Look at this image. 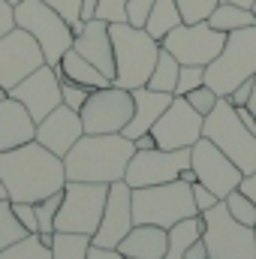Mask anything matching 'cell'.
Wrapping results in <instances>:
<instances>
[{
	"label": "cell",
	"mask_w": 256,
	"mask_h": 259,
	"mask_svg": "<svg viewBox=\"0 0 256 259\" xmlns=\"http://www.w3.org/2000/svg\"><path fill=\"white\" fill-rule=\"evenodd\" d=\"M84 136V127H81V115L69 106H58L55 112H49L39 124H36V142L46 145L52 154L58 157H66L69 148Z\"/></svg>",
	"instance_id": "ac0fdd59"
},
{
	"label": "cell",
	"mask_w": 256,
	"mask_h": 259,
	"mask_svg": "<svg viewBox=\"0 0 256 259\" xmlns=\"http://www.w3.org/2000/svg\"><path fill=\"white\" fill-rule=\"evenodd\" d=\"M178 72H181V64L175 61V55H169V52L160 46V58H157L154 72H151V78H148V88H151V91H166V94H175Z\"/></svg>",
	"instance_id": "4316f807"
},
{
	"label": "cell",
	"mask_w": 256,
	"mask_h": 259,
	"mask_svg": "<svg viewBox=\"0 0 256 259\" xmlns=\"http://www.w3.org/2000/svg\"><path fill=\"white\" fill-rule=\"evenodd\" d=\"M193 214H199L196 199H193V184L181 178L154 184V187H133V220L136 223L172 229L178 220H187Z\"/></svg>",
	"instance_id": "277c9868"
},
{
	"label": "cell",
	"mask_w": 256,
	"mask_h": 259,
	"mask_svg": "<svg viewBox=\"0 0 256 259\" xmlns=\"http://www.w3.org/2000/svg\"><path fill=\"white\" fill-rule=\"evenodd\" d=\"M235 112H238V118H241V124H244V127H247V130H250V133L256 136V115H253V112H250L247 106H238Z\"/></svg>",
	"instance_id": "bcb514c9"
},
{
	"label": "cell",
	"mask_w": 256,
	"mask_h": 259,
	"mask_svg": "<svg viewBox=\"0 0 256 259\" xmlns=\"http://www.w3.org/2000/svg\"><path fill=\"white\" fill-rule=\"evenodd\" d=\"M226 3H238V6H247V9H253L256 0H226Z\"/></svg>",
	"instance_id": "f5cc1de1"
},
{
	"label": "cell",
	"mask_w": 256,
	"mask_h": 259,
	"mask_svg": "<svg viewBox=\"0 0 256 259\" xmlns=\"http://www.w3.org/2000/svg\"><path fill=\"white\" fill-rule=\"evenodd\" d=\"M151 6L154 0H127V21L136 27H145L148 15H151Z\"/></svg>",
	"instance_id": "ab89813d"
},
{
	"label": "cell",
	"mask_w": 256,
	"mask_h": 259,
	"mask_svg": "<svg viewBox=\"0 0 256 259\" xmlns=\"http://www.w3.org/2000/svg\"><path fill=\"white\" fill-rule=\"evenodd\" d=\"M190 169L196 172L199 184H205L211 193L220 196V199L226 193H232L241 184V178H244V172L205 136L190 148Z\"/></svg>",
	"instance_id": "5bb4252c"
},
{
	"label": "cell",
	"mask_w": 256,
	"mask_h": 259,
	"mask_svg": "<svg viewBox=\"0 0 256 259\" xmlns=\"http://www.w3.org/2000/svg\"><path fill=\"white\" fill-rule=\"evenodd\" d=\"M42 64H46V55L24 27L15 24L9 33L0 36V88L6 94Z\"/></svg>",
	"instance_id": "4fadbf2b"
},
{
	"label": "cell",
	"mask_w": 256,
	"mask_h": 259,
	"mask_svg": "<svg viewBox=\"0 0 256 259\" xmlns=\"http://www.w3.org/2000/svg\"><path fill=\"white\" fill-rule=\"evenodd\" d=\"M55 69H58L64 78H72V81H78V84H84V88H91V91H100V88H109V84H112V78H109L106 72H100L91 61H84L75 49L64 52L61 64L55 66Z\"/></svg>",
	"instance_id": "603a6c76"
},
{
	"label": "cell",
	"mask_w": 256,
	"mask_h": 259,
	"mask_svg": "<svg viewBox=\"0 0 256 259\" xmlns=\"http://www.w3.org/2000/svg\"><path fill=\"white\" fill-rule=\"evenodd\" d=\"M6 97H9V94H6V91H3V88H0V100H6Z\"/></svg>",
	"instance_id": "11a10c76"
},
{
	"label": "cell",
	"mask_w": 256,
	"mask_h": 259,
	"mask_svg": "<svg viewBox=\"0 0 256 259\" xmlns=\"http://www.w3.org/2000/svg\"><path fill=\"white\" fill-rule=\"evenodd\" d=\"M61 202H64V190L61 193L46 196L42 202H36V220H39V232H55V217L61 211Z\"/></svg>",
	"instance_id": "1f68e13d"
},
{
	"label": "cell",
	"mask_w": 256,
	"mask_h": 259,
	"mask_svg": "<svg viewBox=\"0 0 256 259\" xmlns=\"http://www.w3.org/2000/svg\"><path fill=\"white\" fill-rule=\"evenodd\" d=\"M193 199H196V211H199V214H205L208 208H214V205L220 202V196H214L205 184H199V181L193 184Z\"/></svg>",
	"instance_id": "60d3db41"
},
{
	"label": "cell",
	"mask_w": 256,
	"mask_h": 259,
	"mask_svg": "<svg viewBox=\"0 0 256 259\" xmlns=\"http://www.w3.org/2000/svg\"><path fill=\"white\" fill-rule=\"evenodd\" d=\"M97 6H100V0H81V21H91L97 15Z\"/></svg>",
	"instance_id": "681fc988"
},
{
	"label": "cell",
	"mask_w": 256,
	"mask_h": 259,
	"mask_svg": "<svg viewBox=\"0 0 256 259\" xmlns=\"http://www.w3.org/2000/svg\"><path fill=\"white\" fill-rule=\"evenodd\" d=\"M42 3H49L58 15H64L69 27H75L81 21V0H42Z\"/></svg>",
	"instance_id": "f35d334b"
},
{
	"label": "cell",
	"mask_w": 256,
	"mask_h": 259,
	"mask_svg": "<svg viewBox=\"0 0 256 259\" xmlns=\"http://www.w3.org/2000/svg\"><path fill=\"white\" fill-rule=\"evenodd\" d=\"M160 46L175 55L178 64H196V66H208L217 55L220 49L226 46V33L223 30H214L208 21H196V24H187L181 21L178 27H172Z\"/></svg>",
	"instance_id": "30bf717a"
},
{
	"label": "cell",
	"mask_w": 256,
	"mask_h": 259,
	"mask_svg": "<svg viewBox=\"0 0 256 259\" xmlns=\"http://www.w3.org/2000/svg\"><path fill=\"white\" fill-rule=\"evenodd\" d=\"M3 199H9V196H6V187H3V181H0V202H3Z\"/></svg>",
	"instance_id": "db71d44e"
},
{
	"label": "cell",
	"mask_w": 256,
	"mask_h": 259,
	"mask_svg": "<svg viewBox=\"0 0 256 259\" xmlns=\"http://www.w3.org/2000/svg\"><path fill=\"white\" fill-rule=\"evenodd\" d=\"M72 49L91 61L100 72H106L109 78H115V49H112V33H109V21L103 18H91L84 21V27L75 33Z\"/></svg>",
	"instance_id": "d6986e66"
},
{
	"label": "cell",
	"mask_w": 256,
	"mask_h": 259,
	"mask_svg": "<svg viewBox=\"0 0 256 259\" xmlns=\"http://www.w3.org/2000/svg\"><path fill=\"white\" fill-rule=\"evenodd\" d=\"M12 27H15V6L6 3V0H0V36L9 33Z\"/></svg>",
	"instance_id": "7bdbcfd3"
},
{
	"label": "cell",
	"mask_w": 256,
	"mask_h": 259,
	"mask_svg": "<svg viewBox=\"0 0 256 259\" xmlns=\"http://www.w3.org/2000/svg\"><path fill=\"white\" fill-rule=\"evenodd\" d=\"M184 256H187V259H208V247H205V241H202V238H199V241H193Z\"/></svg>",
	"instance_id": "7dc6e473"
},
{
	"label": "cell",
	"mask_w": 256,
	"mask_h": 259,
	"mask_svg": "<svg viewBox=\"0 0 256 259\" xmlns=\"http://www.w3.org/2000/svg\"><path fill=\"white\" fill-rule=\"evenodd\" d=\"M190 166V148H148V151H136L127 163V181L130 187H154V184H166L181 178V172Z\"/></svg>",
	"instance_id": "7c38bea8"
},
{
	"label": "cell",
	"mask_w": 256,
	"mask_h": 259,
	"mask_svg": "<svg viewBox=\"0 0 256 259\" xmlns=\"http://www.w3.org/2000/svg\"><path fill=\"white\" fill-rule=\"evenodd\" d=\"M208 24L214 30H223V33H232V30H241V27H253L256 24V12L247 6H238V3H226L220 0L211 15H208Z\"/></svg>",
	"instance_id": "cb8c5ba5"
},
{
	"label": "cell",
	"mask_w": 256,
	"mask_h": 259,
	"mask_svg": "<svg viewBox=\"0 0 256 259\" xmlns=\"http://www.w3.org/2000/svg\"><path fill=\"white\" fill-rule=\"evenodd\" d=\"M109 184H94V181H66L64 202L55 217V232H81L91 235L100 226L103 208H106Z\"/></svg>",
	"instance_id": "9c48e42d"
},
{
	"label": "cell",
	"mask_w": 256,
	"mask_h": 259,
	"mask_svg": "<svg viewBox=\"0 0 256 259\" xmlns=\"http://www.w3.org/2000/svg\"><path fill=\"white\" fill-rule=\"evenodd\" d=\"M12 211L18 217V223L27 232H39V220H36V202H12Z\"/></svg>",
	"instance_id": "74e56055"
},
{
	"label": "cell",
	"mask_w": 256,
	"mask_h": 259,
	"mask_svg": "<svg viewBox=\"0 0 256 259\" xmlns=\"http://www.w3.org/2000/svg\"><path fill=\"white\" fill-rule=\"evenodd\" d=\"M202 229H205L202 214H193L187 220H178L169 229V247H166V256L163 259H187L184 253H187V247H190L193 241L202 238Z\"/></svg>",
	"instance_id": "d4e9b609"
},
{
	"label": "cell",
	"mask_w": 256,
	"mask_h": 259,
	"mask_svg": "<svg viewBox=\"0 0 256 259\" xmlns=\"http://www.w3.org/2000/svg\"><path fill=\"white\" fill-rule=\"evenodd\" d=\"M202 136L211 139L244 175L256 172V136L241 124L235 106L229 103V97H220L217 106L205 115Z\"/></svg>",
	"instance_id": "8992f818"
},
{
	"label": "cell",
	"mask_w": 256,
	"mask_h": 259,
	"mask_svg": "<svg viewBox=\"0 0 256 259\" xmlns=\"http://www.w3.org/2000/svg\"><path fill=\"white\" fill-rule=\"evenodd\" d=\"M91 235L81 232H55L52 241V259H88Z\"/></svg>",
	"instance_id": "83f0119b"
},
{
	"label": "cell",
	"mask_w": 256,
	"mask_h": 259,
	"mask_svg": "<svg viewBox=\"0 0 256 259\" xmlns=\"http://www.w3.org/2000/svg\"><path fill=\"white\" fill-rule=\"evenodd\" d=\"M36 139V121L33 115L12 97L0 100V151L27 145Z\"/></svg>",
	"instance_id": "44dd1931"
},
{
	"label": "cell",
	"mask_w": 256,
	"mask_h": 259,
	"mask_svg": "<svg viewBox=\"0 0 256 259\" xmlns=\"http://www.w3.org/2000/svg\"><path fill=\"white\" fill-rule=\"evenodd\" d=\"M136 145L124 133H84L64 157L66 181H94V184L124 181Z\"/></svg>",
	"instance_id": "7a4b0ae2"
},
{
	"label": "cell",
	"mask_w": 256,
	"mask_h": 259,
	"mask_svg": "<svg viewBox=\"0 0 256 259\" xmlns=\"http://www.w3.org/2000/svg\"><path fill=\"white\" fill-rule=\"evenodd\" d=\"M202 84H205V66L181 64V72H178V84H175V97H187L190 91L202 88Z\"/></svg>",
	"instance_id": "d6a6232c"
},
{
	"label": "cell",
	"mask_w": 256,
	"mask_h": 259,
	"mask_svg": "<svg viewBox=\"0 0 256 259\" xmlns=\"http://www.w3.org/2000/svg\"><path fill=\"white\" fill-rule=\"evenodd\" d=\"M217 100H220V97H217L208 84H202V88H196V91H190V94H187V103H190V106L199 112V115H202V118H205V115L217 106Z\"/></svg>",
	"instance_id": "d590c367"
},
{
	"label": "cell",
	"mask_w": 256,
	"mask_h": 259,
	"mask_svg": "<svg viewBox=\"0 0 256 259\" xmlns=\"http://www.w3.org/2000/svg\"><path fill=\"white\" fill-rule=\"evenodd\" d=\"M6 3H12V6H15V3H21V0H6Z\"/></svg>",
	"instance_id": "9f6ffc18"
},
{
	"label": "cell",
	"mask_w": 256,
	"mask_h": 259,
	"mask_svg": "<svg viewBox=\"0 0 256 259\" xmlns=\"http://www.w3.org/2000/svg\"><path fill=\"white\" fill-rule=\"evenodd\" d=\"M9 97L18 100V103L33 115V121L39 124L49 112H55V109L64 103V97H61V72H58L55 66L42 64L39 69H33L27 78H21V81L9 91Z\"/></svg>",
	"instance_id": "2e32d148"
},
{
	"label": "cell",
	"mask_w": 256,
	"mask_h": 259,
	"mask_svg": "<svg viewBox=\"0 0 256 259\" xmlns=\"http://www.w3.org/2000/svg\"><path fill=\"white\" fill-rule=\"evenodd\" d=\"M15 24L24 27L39 42L49 66H58L61 58H64V52L72 49L75 33H72L69 21L64 15H58L42 0H21V3H15Z\"/></svg>",
	"instance_id": "52a82bcc"
},
{
	"label": "cell",
	"mask_w": 256,
	"mask_h": 259,
	"mask_svg": "<svg viewBox=\"0 0 256 259\" xmlns=\"http://www.w3.org/2000/svg\"><path fill=\"white\" fill-rule=\"evenodd\" d=\"M88 259H130V256H124L118 247H94V244H91Z\"/></svg>",
	"instance_id": "ee69618b"
},
{
	"label": "cell",
	"mask_w": 256,
	"mask_h": 259,
	"mask_svg": "<svg viewBox=\"0 0 256 259\" xmlns=\"http://www.w3.org/2000/svg\"><path fill=\"white\" fill-rule=\"evenodd\" d=\"M24 235H27V229L18 223V217H15V211H12V202L3 199V202H0V250H6L9 244H15V241L24 238Z\"/></svg>",
	"instance_id": "f546056e"
},
{
	"label": "cell",
	"mask_w": 256,
	"mask_h": 259,
	"mask_svg": "<svg viewBox=\"0 0 256 259\" xmlns=\"http://www.w3.org/2000/svg\"><path fill=\"white\" fill-rule=\"evenodd\" d=\"M202 124L205 118L187 103V97H175L169 109L160 115V121L151 127L157 148L175 151V148H193L202 139Z\"/></svg>",
	"instance_id": "9a60e30c"
},
{
	"label": "cell",
	"mask_w": 256,
	"mask_h": 259,
	"mask_svg": "<svg viewBox=\"0 0 256 259\" xmlns=\"http://www.w3.org/2000/svg\"><path fill=\"white\" fill-rule=\"evenodd\" d=\"M94 18H103V21H109V24L127 21V0H100Z\"/></svg>",
	"instance_id": "8d00e7d4"
},
{
	"label": "cell",
	"mask_w": 256,
	"mask_h": 259,
	"mask_svg": "<svg viewBox=\"0 0 256 259\" xmlns=\"http://www.w3.org/2000/svg\"><path fill=\"white\" fill-rule=\"evenodd\" d=\"M133 145H136V151H148V148H157V139H154V133H142L133 139Z\"/></svg>",
	"instance_id": "c3c4849f"
},
{
	"label": "cell",
	"mask_w": 256,
	"mask_h": 259,
	"mask_svg": "<svg viewBox=\"0 0 256 259\" xmlns=\"http://www.w3.org/2000/svg\"><path fill=\"white\" fill-rule=\"evenodd\" d=\"M112 33V49H115V78L112 84L136 91L148 84L154 64L160 58V39H154L145 27H136L130 21L109 24Z\"/></svg>",
	"instance_id": "3957f363"
},
{
	"label": "cell",
	"mask_w": 256,
	"mask_h": 259,
	"mask_svg": "<svg viewBox=\"0 0 256 259\" xmlns=\"http://www.w3.org/2000/svg\"><path fill=\"white\" fill-rule=\"evenodd\" d=\"M61 97H64V106L75 109V112H81L84 100L91 97V88H84V84H78V81H72V78H64V75H61Z\"/></svg>",
	"instance_id": "e575fe53"
},
{
	"label": "cell",
	"mask_w": 256,
	"mask_h": 259,
	"mask_svg": "<svg viewBox=\"0 0 256 259\" xmlns=\"http://www.w3.org/2000/svg\"><path fill=\"white\" fill-rule=\"evenodd\" d=\"M247 109H250V112L256 115V75H253V97H250V103H247Z\"/></svg>",
	"instance_id": "816d5d0a"
},
{
	"label": "cell",
	"mask_w": 256,
	"mask_h": 259,
	"mask_svg": "<svg viewBox=\"0 0 256 259\" xmlns=\"http://www.w3.org/2000/svg\"><path fill=\"white\" fill-rule=\"evenodd\" d=\"M78 115L84 133H121L133 118V91L118 84L91 91Z\"/></svg>",
	"instance_id": "8fae6325"
},
{
	"label": "cell",
	"mask_w": 256,
	"mask_h": 259,
	"mask_svg": "<svg viewBox=\"0 0 256 259\" xmlns=\"http://www.w3.org/2000/svg\"><path fill=\"white\" fill-rule=\"evenodd\" d=\"M202 223L208 259H256V229L238 223L223 205V199L202 214Z\"/></svg>",
	"instance_id": "ba28073f"
},
{
	"label": "cell",
	"mask_w": 256,
	"mask_h": 259,
	"mask_svg": "<svg viewBox=\"0 0 256 259\" xmlns=\"http://www.w3.org/2000/svg\"><path fill=\"white\" fill-rule=\"evenodd\" d=\"M0 181L6 187L9 202H42L46 196L64 190V157L52 154L36 139L0 151Z\"/></svg>",
	"instance_id": "6da1fadb"
},
{
	"label": "cell",
	"mask_w": 256,
	"mask_h": 259,
	"mask_svg": "<svg viewBox=\"0 0 256 259\" xmlns=\"http://www.w3.org/2000/svg\"><path fill=\"white\" fill-rule=\"evenodd\" d=\"M256 75V24L226 33V46L205 66V84L217 97H229L241 81Z\"/></svg>",
	"instance_id": "5b68a950"
},
{
	"label": "cell",
	"mask_w": 256,
	"mask_h": 259,
	"mask_svg": "<svg viewBox=\"0 0 256 259\" xmlns=\"http://www.w3.org/2000/svg\"><path fill=\"white\" fill-rule=\"evenodd\" d=\"M184 18H181V9H178V3L175 0H154V6H151V15H148V21H145V30L154 36V39H163L172 27H178Z\"/></svg>",
	"instance_id": "484cf974"
},
{
	"label": "cell",
	"mask_w": 256,
	"mask_h": 259,
	"mask_svg": "<svg viewBox=\"0 0 256 259\" xmlns=\"http://www.w3.org/2000/svg\"><path fill=\"white\" fill-rule=\"evenodd\" d=\"M253 12H256V3H253Z\"/></svg>",
	"instance_id": "6f0895ef"
},
{
	"label": "cell",
	"mask_w": 256,
	"mask_h": 259,
	"mask_svg": "<svg viewBox=\"0 0 256 259\" xmlns=\"http://www.w3.org/2000/svg\"><path fill=\"white\" fill-rule=\"evenodd\" d=\"M166 247H169V229L151 223H133V229L118 244V250L130 259H163Z\"/></svg>",
	"instance_id": "7402d4cb"
},
{
	"label": "cell",
	"mask_w": 256,
	"mask_h": 259,
	"mask_svg": "<svg viewBox=\"0 0 256 259\" xmlns=\"http://www.w3.org/2000/svg\"><path fill=\"white\" fill-rule=\"evenodd\" d=\"M133 187L127 181H115L109 184V196H106V208L100 217V226L91 238L94 247H118L121 238L133 229Z\"/></svg>",
	"instance_id": "e0dca14e"
},
{
	"label": "cell",
	"mask_w": 256,
	"mask_h": 259,
	"mask_svg": "<svg viewBox=\"0 0 256 259\" xmlns=\"http://www.w3.org/2000/svg\"><path fill=\"white\" fill-rule=\"evenodd\" d=\"M175 100V94H166V91H151L148 84L136 88L133 91V118L121 133L127 139H136L142 133H151V127L160 121V115L169 109V103Z\"/></svg>",
	"instance_id": "ffe728a7"
},
{
	"label": "cell",
	"mask_w": 256,
	"mask_h": 259,
	"mask_svg": "<svg viewBox=\"0 0 256 259\" xmlns=\"http://www.w3.org/2000/svg\"><path fill=\"white\" fill-rule=\"evenodd\" d=\"M0 259H52V247H46L36 232H27L24 238L0 250Z\"/></svg>",
	"instance_id": "f1b7e54d"
},
{
	"label": "cell",
	"mask_w": 256,
	"mask_h": 259,
	"mask_svg": "<svg viewBox=\"0 0 256 259\" xmlns=\"http://www.w3.org/2000/svg\"><path fill=\"white\" fill-rule=\"evenodd\" d=\"M178 9H181V18L187 24H196V21H208L211 9L220 3V0H175Z\"/></svg>",
	"instance_id": "836d02e7"
},
{
	"label": "cell",
	"mask_w": 256,
	"mask_h": 259,
	"mask_svg": "<svg viewBox=\"0 0 256 259\" xmlns=\"http://www.w3.org/2000/svg\"><path fill=\"white\" fill-rule=\"evenodd\" d=\"M181 181H187V184H196V181H199V178H196V172H193L190 166H187V169H184V172H181Z\"/></svg>",
	"instance_id": "f907efd6"
},
{
	"label": "cell",
	"mask_w": 256,
	"mask_h": 259,
	"mask_svg": "<svg viewBox=\"0 0 256 259\" xmlns=\"http://www.w3.org/2000/svg\"><path fill=\"white\" fill-rule=\"evenodd\" d=\"M238 190H241V193H247V196H250V199L256 202V172H247V175L241 178Z\"/></svg>",
	"instance_id": "f6af8a7d"
},
{
	"label": "cell",
	"mask_w": 256,
	"mask_h": 259,
	"mask_svg": "<svg viewBox=\"0 0 256 259\" xmlns=\"http://www.w3.org/2000/svg\"><path fill=\"white\" fill-rule=\"evenodd\" d=\"M250 97H253V78H247V81H241L232 94H229V103L238 109V106H247L250 103Z\"/></svg>",
	"instance_id": "b9f144b4"
},
{
	"label": "cell",
	"mask_w": 256,
	"mask_h": 259,
	"mask_svg": "<svg viewBox=\"0 0 256 259\" xmlns=\"http://www.w3.org/2000/svg\"><path fill=\"white\" fill-rule=\"evenodd\" d=\"M223 205L229 208V214H232L238 223H244V226H253V229H256V202H253L247 193H241V190L235 187L232 193L223 196Z\"/></svg>",
	"instance_id": "4dcf8cb0"
}]
</instances>
